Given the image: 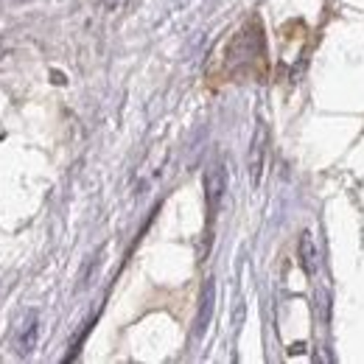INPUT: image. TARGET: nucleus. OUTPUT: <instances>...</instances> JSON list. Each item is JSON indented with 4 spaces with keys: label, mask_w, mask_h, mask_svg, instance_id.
Returning <instances> with one entry per match:
<instances>
[{
    "label": "nucleus",
    "mask_w": 364,
    "mask_h": 364,
    "mask_svg": "<svg viewBox=\"0 0 364 364\" xmlns=\"http://www.w3.org/2000/svg\"><path fill=\"white\" fill-rule=\"evenodd\" d=\"M264 53V40H261V26L258 20H250L228 48V59L232 68H241V65H250L255 62L258 56Z\"/></svg>",
    "instance_id": "obj_1"
},
{
    "label": "nucleus",
    "mask_w": 364,
    "mask_h": 364,
    "mask_svg": "<svg viewBox=\"0 0 364 364\" xmlns=\"http://www.w3.org/2000/svg\"><path fill=\"white\" fill-rule=\"evenodd\" d=\"M225 166H210L208 174H205V191H208V219L213 222L219 205H222V196H225Z\"/></svg>",
    "instance_id": "obj_2"
},
{
    "label": "nucleus",
    "mask_w": 364,
    "mask_h": 364,
    "mask_svg": "<svg viewBox=\"0 0 364 364\" xmlns=\"http://www.w3.org/2000/svg\"><path fill=\"white\" fill-rule=\"evenodd\" d=\"M213 303H216V286H213V280H205V286H202V297H199L196 322H193L196 336H202V333H205L208 322H210V317H213Z\"/></svg>",
    "instance_id": "obj_3"
},
{
    "label": "nucleus",
    "mask_w": 364,
    "mask_h": 364,
    "mask_svg": "<svg viewBox=\"0 0 364 364\" xmlns=\"http://www.w3.org/2000/svg\"><path fill=\"white\" fill-rule=\"evenodd\" d=\"M37 331H40V319H37V314H26L23 325H20L17 333H14V345H17L20 356H28V353L34 350V345H37Z\"/></svg>",
    "instance_id": "obj_4"
},
{
    "label": "nucleus",
    "mask_w": 364,
    "mask_h": 364,
    "mask_svg": "<svg viewBox=\"0 0 364 364\" xmlns=\"http://www.w3.org/2000/svg\"><path fill=\"white\" fill-rule=\"evenodd\" d=\"M300 261H303V269L309 274L317 272V244H314V238H311V232H303V238H300Z\"/></svg>",
    "instance_id": "obj_5"
},
{
    "label": "nucleus",
    "mask_w": 364,
    "mask_h": 364,
    "mask_svg": "<svg viewBox=\"0 0 364 364\" xmlns=\"http://www.w3.org/2000/svg\"><path fill=\"white\" fill-rule=\"evenodd\" d=\"M264 143H267V132L258 129V135H255V140H252V160H250V171H252V180L255 182H258L261 168H264V154H267Z\"/></svg>",
    "instance_id": "obj_6"
}]
</instances>
